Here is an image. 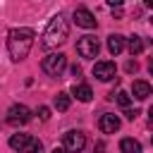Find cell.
Instances as JSON below:
<instances>
[{"mask_svg":"<svg viewBox=\"0 0 153 153\" xmlns=\"http://www.w3.org/2000/svg\"><path fill=\"white\" fill-rule=\"evenodd\" d=\"M33 38H36V31L29 29V26H17V29H10L7 33V53H10V60L12 62H22L31 45H33Z\"/></svg>","mask_w":153,"mask_h":153,"instance_id":"obj_1","label":"cell"},{"mask_svg":"<svg viewBox=\"0 0 153 153\" xmlns=\"http://www.w3.org/2000/svg\"><path fill=\"white\" fill-rule=\"evenodd\" d=\"M67 36H69V24H67V19H65L62 14H55V17L48 22L45 31H43L41 45L48 48V50H53V48L62 45V43L67 41Z\"/></svg>","mask_w":153,"mask_h":153,"instance_id":"obj_2","label":"cell"},{"mask_svg":"<svg viewBox=\"0 0 153 153\" xmlns=\"http://www.w3.org/2000/svg\"><path fill=\"white\" fill-rule=\"evenodd\" d=\"M65 67H67V57H65L62 53H50V55H45L43 62H41V69H43L45 74H50V76H60V74L65 72Z\"/></svg>","mask_w":153,"mask_h":153,"instance_id":"obj_3","label":"cell"},{"mask_svg":"<svg viewBox=\"0 0 153 153\" xmlns=\"http://www.w3.org/2000/svg\"><path fill=\"white\" fill-rule=\"evenodd\" d=\"M62 141H65V151L67 153H81L84 146H86V134L79 131V129H69V131H65Z\"/></svg>","mask_w":153,"mask_h":153,"instance_id":"obj_4","label":"cell"},{"mask_svg":"<svg viewBox=\"0 0 153 153\" xmlns=\"http://www.w3.org/2000/svg\"><path fill=\"white\" fill-rule=\"evenodd\" d=\"M98 50H100V43H98L96 36H81V38L76 41V53H79L81 57H86V60L96 57Z\"/></svg>","mask_w":153,"mask_h":153,"instance_id":"obj_5","label":"cell"},{"mask_svg":"<svg viewBox=\"0 0 153 153\" xmlns=\"http://www.w3.org/2000/svg\"><path fill=\"white\" fill-rule=\"evenodd\" d=\"M7 124H12V127H19V124H26L29 120H31V110L26 108V105H22V103H17V105H12L10 110H7Z\"/></svg>","mask_w":153,"mask_h":153,"instance_id":"obj_6","label":"cell"},{"mask_svg":"<svg viewBox=\"0 0 153 153\" xmlns=\"http://www.w3.org/2000/svg\"><path fill=\"white\" fill-rule=\"evenodd\" d=\"M115 74H117V69H115V62H110V60H103V62L93 65V76L100 79V81H112Z\"/></svg>","mask_w":153,"mask_h":153,"instance_id":"obj_7","label":"cell"},{"mask_svg":"<svg viewBox=\"0 0 153 153\" xmlns=\"http://www.w3.org/2000/svg\"><path fill=\"white\" fill-rule=\"evenodd\" d=\"M74 22H76V26H81V29H96V17H93V12L86 10V7H76V10H74Z\"/></svg>","mask_w":153,"mask_h":153,"instance_id":"obj_8","label":"cell"},{"mask_svg":"<svg viewBox=\"0 0 153 153\" xmlns=\"http://www.w3.org/2000/svg\"><path fill=\"white\" fill-rule=\"evenodd\" d=\"M98 127H100L103 134H115L120 129V117L112 115V112H103L100 120H98Z\"/></svg>","mask_w":153,"mask_h":153,"instance_id":"obj_9","label":"cell"},{"mask_svg":"<svg viewBox=\"0 0 153 153\" xmlns=\"http://www.w3.org/2000/svg\"><path fill=\"white\" fill-rule=\"evenodd\" d=\"M131 96H134L136 100H146V98L151 96V84L143 81V79H136V81L131 84Z\"/></svg>","mask_w":153,"mask_h":153,"instance_id":"obj_10","label":"cell"},{"mask_svg":"<svg viewBox=\"0 0 153 153\" xmlns=\"http://www.w3.org/2000/svg\"><path fill=\"white\" fill-rule=\"evenodd\" d=\"M72 96H76V100H81V103H88V100L93 98V91H91L88 84H74Z\"/></svg>","mask_w":153,"mask_h":153,"instance_id":"obj_11","label":"cell"},{"mask_svg":"<svg viewBox=\"0 0 153 153\" xmlns=\"http://www.w3.org/2000/svg\"><path fill=\"white\" fill-rule=\"evenodd\" d=\"M108 50H110V55H120L124 50V36H120V33L108 36Z\"/></svg>","mask_w":153,"mask_h":153,"instance_id":"obj_12","label":"cell"},{"mask_svg":"<svg viewBox=\"0 0 153 153\" xmlns=\"http://www.w3.org/2000/svg\"><path fill=\"white\" fill-rule=\"evenodd\" d=\"M53 105H55L60 112H65V110H69V105H72V96H69L67 91H60V93L53 98Z\"/></svg>","mask_w":153,"mask_h":153,"instance_id":"obj_13","label":"cell"},{"mask_svg":"<svg viewBox=\"0 0 153 153\" xmlns=\"http://www.w3.org/2000/svg\"><path fill=\"white\" fill-rule=\"evenodd\" d=\"M29 139H31L29 134H12V136H10V148H14V151H19V153H22V151H24V146L29 143Z\"/></svg>","mask_w":153,"mask_h":153,"instance_id":"obj_14","label":"cell"},{"mask_svg":"<svg viewBox=\"0 0 153 153\" xmlns=\"http://www.w3.org/2000/svg\"><path fill=\"white\" fill-rule=\"evenodd\" d=\"M120 151L122 153H141V143L136 139H122L120 141Z\"/></svg>","mask_w":153,"mask_h":153,"instance_id":"obj_15","label":"cell"},{"mask_svg":"<svg viewBox=\"0 0 153 153\" xmlns=\"http://www.w3.org/2000/svg\"><path fill=\"white\" fill-rule=\"evenodd\" d=\"M127 48H129V53H131V55L143 53V38H141V36H131V38L127 41Z\"/></svg>","mask_w":153,"mask_h":153,"instance_id":"obj_16","label":"cell"},{"mask_svg":"<svg viewBox=\"0 0 153 153\" xmlns=\"http://www.w3.org/2000/svg\"><path fill=\"white\" fill-rule=\"evenodd\" d=\"M22 153H43V143H41L38 139H33V136H31V139H29V143L24 146V151H22Z\"/></svg>","mask_w":153,"mask_h":153,"instance_id":"obj_17","label":"cell"},{"mask_svg":"<svg viewBox=\"0 0 153 153\" xmlns=\"http://www.w3.org/2000/svg\"><path fill=\"white\" fill-rule=\"evenodd\" d=\"M110 98H115L122 108H129V103H131V96L127 93V91H117V93H110Z\"/></svg>","mask_w":153,"mask_h":153,"instance_id":"obj_18","label":"cell"},{"mask_svg":"<svg viewBox=\"0 0 153 153\" xmlns=\"http://www.w3.org/2000/svg\"><path fill=\"white\" fill-rule=\"evenodd\" d=\"M38 117H41V120L45 122V120L50 117V108H45V105H43V108H38Z\"/></svg>","mask_w":153,"mask_h":153,"instance_id":"obj_19","label":"cell"},{"mask_svg":"<svg viewBox=\"0 0 153 153\" xmlns=\"http://www.w3.org/2000/svg\"><path fill=\"white\" fill-rule=\"evenodd\" d=\"M124 115H127V120H136V115H139V110H127Z\"/></svg>","mask_w":153,"mask_h":153,"instance_id":"obj_20","label":"cell"},{"mask_svg":"<svg viewBox=\"0 0 153 153\" xmlns=\"http://www.w3.org/2000/svg\"><path fill=\"white\" fill-rule=\"evenodd\" d=\"M112 17L120 19V17H122V7H112Z\"/></svg>","mask_w":153,"mask_h":153,"instance_id":"obj_21","label":"cell"},{"mask_svg":"<svg viewBox=\"0 0 153 153\" xmlns=\"http://www.w3.org/2000/svg\"><path fill=\"white\" fill-rule=\"evenodd\" d=\"M127 72H136V62H127Z\"/></svg>","mask_w":153,"mask_h":153,"instance_id":"obj_22","label":"cell"},{"mask_svg":"<svg viewBox=\"0 0 153 153\" xmlns=\"http://www.w3.org/2000/svg\"><path fill=\"white\" fill-rule=\"evenodd\" d=\"M72 74H74V76H81V67L74 65V67H72Z\"/></svg>","mask_w":153,"mask_h":153,"instance_id":"obj_23","label":"cell"},{"mask_svg":"<svg viewBox=\"0 0 153 153\" xmlns=\"http://www.w3.org/2000/svg\"><path fill=\"white\" fill-rule=\"evenodd\" d=\"M103 148H105V143H103V141H100V143H98V146H96V153H103Z\"/></svg>","mask_w":153,"mask_h":153,"instance_id":"obj_24","label":"cell"},{"mask_svg":"<svg viewBox=\"0 0 153 153\" xmlns=\"http://www.w3.org/2000/svg\"><path fill=\"white\" fill-rule=\"evenodd\" d=\"M53 153H67V151H65V148H55Z\"/></svg>","mask_w":153,"mask_h":153,"instance_id":"obj_25","label":"cell"},{"mask_svg":"<svg viewBox=\"0 0 153 153\" xmlns=\"http://www.w3.org/2000/svg\"><path fill=\"white\" fill-rule=\"evenodd\" d=\"M148 117H151V122H153V105H151V110H148Z\"/></svg>","mask_w":153,"mask_h":153,"instance_id":"obj_26","label":"cell"},{"mask_svg":"<svg viewBox=\"0 0 153 153\" xmlns=\"http://www.w3.org/2000/svg\"><path fill=\"white\" fill-rule=\"evenodd\" d=\"M146 7H153V0H146Z\"/></svg>","mask_w":153,"mask_h":153,"instance_id":"obj_27","label":"cell"},{"mask_svg":"<svg viewBox=\"0 0 153 153\" xmlns=\"http://www.w3.org/2000/svg\"><path fill=\"white\" fill-rule=\"evenodd\" d=\"M148 72H151V76H153V62H151V65H148Z\"/></svg>","mask_w":153,"mask_h":153,"instance_id":"obj_28","label":"cell"},{"mask_svg":"<svg viewBox=\"0 0 153 153\" xmlns=\"http://www.w3.org/2000/svg\"><path fill=\"white\" fill-rule=\"evenodd\" d=\"M151 24H153V17H151Z\"/></svg>","mask_w":153,"mask_h":153,"instance_id":"obj_29","label":"cell"},{"mask_svg":"<svg viewBox=\"0 0 153 153\" xmlns=\"http://www.w3.org/2000/svg\"><path fill=\"white\" fill-rule=\"evenodd\" d=\"M151 141H153V139H151Z\"/></svg>","mask_w":153,"mask_h":153,"instance_id":"obj_30","label":"cell"}]
</instances>
